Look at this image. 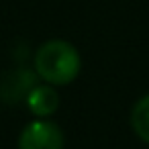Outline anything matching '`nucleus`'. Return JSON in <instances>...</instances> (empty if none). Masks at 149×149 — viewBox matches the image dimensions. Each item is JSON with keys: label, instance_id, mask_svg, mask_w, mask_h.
I'll list each match as a JSON object with an SVG mask.
<instances>
[{"label": "nucleus", "instance_id": "20e7f679", "mask_svg": "<svg viewBox=\"0 0 149 149\" xmlns=\"http://www.w3.org/2000/svg\"><path fill=\"white\" fill-rule=\"evenodd\" d=\"M131 127L141 141L149 143V94L135 102L131 110Z\"/></svg>", "mask_w": 149, "mask_h": 149}, {"label": "nucleus", "instance_id": "7ed1b4c3", "mask_svg": "<svg viewBox=\"0 0 149 149\" xmlns=\"http://www.w3.org/2000/svg\"><path fill=\"white\" fill-rule=\"evenodd\" d=\"M27 106L39 118L51 116L57 110V106H59V94L49 84H45V86H33L29 90V94H27Z\"/></svg>", "mask_w": 149, "mask_h": 149}, {"label": "nucleus", "instance_id": "f257e3e1", "mask_svg": "<svg viewBox=\"0 0 149 149\" xmlns=\"http://www.w3.org/2000/svg\"><path fill=\"white\" fill-rule=\"evenodd\" d=\"M82 68L78 49L61 39H51L43 43L35 53V72L49 86L72 84Z\"/></svg>", "mask_w": 149, "mask_h": 149}, {"label": "nucleus", "instance_id": "f03ea898", "mask_svg": "<svg viewBox=\"0 0 149 149\" xmlns=\"http://www.w3.org/2000/svg\"><path fill=\"white\" fill-rule=\"evenodd\" d=\"M19 149H63V133L51 120H33L21 133Z\"/></svg>", "mask_w": 149, "mask_h": 149}]
</instances>
